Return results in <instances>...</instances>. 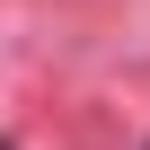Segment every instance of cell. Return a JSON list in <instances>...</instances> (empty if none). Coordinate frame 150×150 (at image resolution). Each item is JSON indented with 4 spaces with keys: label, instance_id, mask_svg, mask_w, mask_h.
<instances>
[{
    "label": "cell",
    "instance_id": "cell-1",
    "mask_svg": "<svg viewBox=\"0 0 150 150\" xmlns=\"http://www.w3.org/2000/svg\"><path fill=\"white\" fill-rule=\"evenodd\" d=\"M0 150H9V141H0Z\"/></svg>",
    "mask_w": 150,
    "mask_h": 150
}]
</instances>
